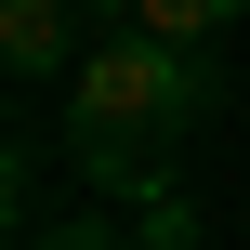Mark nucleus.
Instances as JSON below:
<instances>
[{"label":"nucleus","mask_w":250,"mask_h":250,"mask_svg":"<svg viewBox=\"0 0 250 250\" xmlns=\"http://www.w3.org/2000/svg\"><path fill=\"white\" fill-rule=\"evenodd\" d=\"M211 105H224L211 53H198V40H158V26H132V13H105V26L79 40V66H66V145H79V171L119 185V198H145L158 158H171Z\"/></svg>","instance_id":"nucleus-1"},{"label":"nucleus","mask_w":250,"mask_h":250,"mask_svg":"<svg viewBox=\"0 0 250 250\" xmlns=\"http://www.w3.org/2000/svg\"><path fill=\"white\" fill-rule=\"evenodd\" d=\"M79 0H0V66L13 79H66L79 66V26H66Z\"/></svg>","instance_id":"nucleus-2"},{"label":"nucleus","mask_w":250,"mask_h":250,"mask_svg":"<svg viewBox=\"0 0 250 250\" xmlns=\"http://www.w3.org/2000/svg\"><path fill=\"white\" fill-rule=\"evenodd\" d=\"M237 13H250V0H132V26H158V40H198V53H211Z\"/></svg>","instance_id":"nucleus-3"},{"label":"nucleus","mask_w":250,"mask_h":250,"mask_svg":"<svg viewBox=\"0 0 250 250\" xmlns=\"http://www.w3.org/2000/svg\"><path fill=\"white\" fill-rule=\"evenodd\" d=\"M92 13H132V0H92Z\"/></svg>","instance_id":"nucleus-4"}]
</instances>
